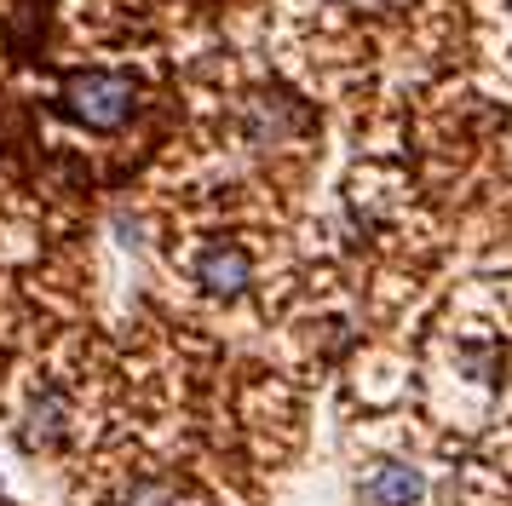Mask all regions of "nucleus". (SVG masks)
<instances>
[{
    "label": "nucleus",
    "mask_w": 512,
    "mask_h": 506,
    "mask_svg": "<svg viewBox=\"0 0 512 506\" xmlns=\"http://www.w3.org/2000/svg\"><path fill=\"white\" fill-rule=\"evenodd\" d=\"M58 104H64V115L81 121V127L116 133V127H127V121L139 115L144 92L127 69H75L70 81L58 87Z\"/></svg>",
    "instance_id": "obj_1"
},
{
    "label": "nucleus",
    "mask_w": 512,
    "mask_h": 506,
    "mask_svg": "<svg viewBox=\"0 0 512 506\" xmlns=\"http://www.w3.org/2000/svg\"><path fill=\"white\" fill-rule=\"evenodd\" d=\"M185 271L208 299H236L254 288V253L242 242H231V236H213V242L185 253Z\"/></svg>",
    "instance_id": "obj_2"
},
{
    "label": "nucleus",
    "mask_w": 512,
    "mask_h": 506,
    "mask_svg": "<svg viewBox=\"0 0 512 506\" xmlns=\"http://www.w3.org/2000/svg\"><path fill=\"white\" fill-rule=\"evenodd\" d=\"M369 501L374 506H420L426 501V478H420L415 466H403V460H386V466L369 472Z\"/></svg>",
    "instance_id": "obj_3"
},
{
    "label": "nucleus",
    "mask_w": 512,
    "mask_h": 506,
    "mask_svg": "<svg viewBox=\"0 0 512 506\" xmlns=\"http://www.w3.org/2000/svg\"><path fill=\"white\" fill-rule=\"evenodd\" d=\"M507 207H512V167H507Z\"/></svg>",
    "instance_id": "obj_4"
}]
</instances>
